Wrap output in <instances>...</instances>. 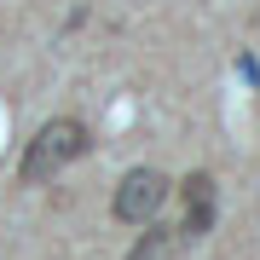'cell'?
Listing matches in <instances>:
<instances>
[{
	"instance_id": "cell-3",
	"label": "cell",
	"mask_w": 260,
	"mask_h": 260,
	"mask_svg": "<svg viewBox=\"0 0 260 260\" xmlns=\"http://www.w3.org/2000/svg\"><path fill=\"white\" fill-rule=\"evenodd\" d=\"M185 220H179V243H197L214 232V214H220V185H214L208 168H197V174H185Z\"/></svg>"
},
{
	"instance_id": "cell-2",
	"label": "cell",
	"mask_w": 260,
	"mask_h": 260,
	"mask_svg": "<svg viewBox=\"0 0 260 260\" xmlns=\"http://www.w3.org/2000/svg\"><path fill=\"white\" fill-rule=\"evenodd\" d=\"M168 191H174V179L162 174V168H133L127 179L116 185V220L121 225H150L162 214V203H168Z\"/></svg>"
},
{
	"instance_id": "cell-4",
	"label": "cell",
	"mask_w": 260,
	"mask_h": 260,
	"mask_svg": "<svg viewBox=\"0 0 260 260\" xmlns=\"http://www.w3.org/2000/svg\"><path fill=\"white\" fill-rule=\"evenodd\" d=\"M174 249H179V232H168V225L150 220V225H145V237L133 243V254H127V260H168Z\"/></svg>"
},
{
	"instance_id": "cell-1",
	"label": "cell",
	"mask_w": 260,
	"mask_h": 260,
	"mask_svg": "<svg viewBox=\"0 0 260 260\" xmlns=\"http://www.w3.org/2000/svg\"><path fill=\"white\" fill-rule=\"evenodd\" d=\"M87 150H93L87 121H81V116H52L47 127L29 139V150H23V185H47V179H52L64 162L87 156Z\"/></svg>"
}]
</instances>
